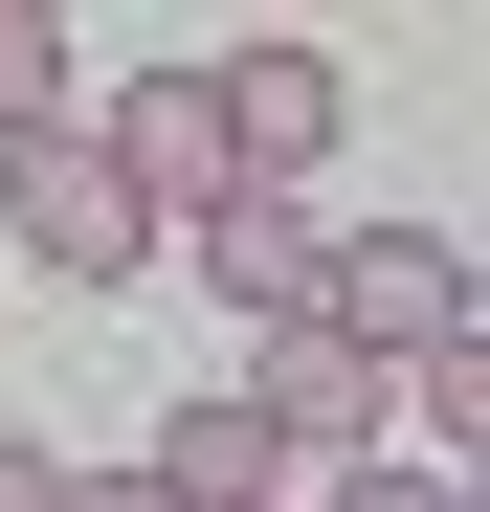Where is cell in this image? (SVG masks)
Returning a JSON list of instances; mask_svg holds the SVG:
<instances>
[{
	"instance_id": "obj_5",
	"label": "cell",
	"mask_w": 490,
	"mask_h": 512,
	"mask_svg": "<svg viewBox=\"0 0 490 512\" xmlns=\"http://www.w3.org/2000/svg\"><path fill=\"white\" fill-rule=\"evenodd\" d=\"M156 490H179V512H290V423H268V401H223V379H201L179 423H156Z\"/></svg>"
},
{
	"instance_id": "obj_8",
	"label": "cell",
	"mask_w": 490,
	"mask_h": 512,
	"mask_svg": "<svg viewBox=\"0 0 490 512\" xmlns=\"http://www.w3.org/2000/svg\"><path fill=\"white\" fill-rule=\"evenodd\" d=\"M312 512H468V468H401V446H357V468H312Z\"/></svg>"
},
{
	"instance_id": "obj_1",
	"label": "cell",
	"mask_w": 490,
	"mask_h": 512,
	"mask_svg": "<svg viewBox=\"0 0 490 512\" xmlns=\"http://www.w3.org/2000/svg\"><path fill=\"white\" fill-rule=\"evenodd\" d=\"M312 334H335L357 379L468 357V268H446V223H357V245H312Z\"/></svg>"
},
{
	"instance_id": "obj_7",
	"label": "cell",
	"mask_w": 490,
	"mask_h": 512,
	"mask_svg": "<svg viewBox=\"0 0 490 512\" xmlns=\"http://www.w3.org/2000/svg\"><path fill=\"white\" fill-rule=\"evenodd\" d=\"M23 134H67V23L0 0V156H23Z\"/></svg>"
},
{
	"instance_id": "obj_3",
	"label": "cell",
	"mask_w": 490,
	"mask_h": 512,
	"mask_svg": "<svg viewBox=\"0 0 490 512\" xmlns=\"http://www.w3.org/2000/svg\"><path fill=\"white\" fill-rule=\"evenodd\" d=\"M201 112H223V179H245V201H290L312 156H335V112H357V90H335L312 45H223V67H201Z\"/></svg>"
},
{
	"instance_id": "obj_4",
	"label": "cell",
	"mask_w": 490,
	"mask_h": 512,
	"mask_svg": "<svg viewBox=\"0 0 490 512\" xmlns=\"http://www.w3.org/2000/svg\"><path fill=\"white\" fill-rule=\"evenodd\" d=\"M90 156H112V179H134L156 223H201V201H245V179H223V112H201V67H156V90H112V134H90Z\"/></svg>"
},
{
	"instance_id": "obj_2",
	"label": "cell",
	"mask_w": 490,
	"mask_h": 512,
	"mask_svg": "<svg viewBox=\"0 0 490 512\" xmlns=\"http://www.w3.org/2000/svg\"><path fill=\"white\" fill-rule=\"evenodd\" d=\"M0 223H23V268H67V290H112V268H156V201H134L112 156H90V112L0 156Z\"/></svg>"
},
{
	"instance_id": "obj_9",
	"label": "cell",
	"mask_w": 490,
	"mask_h": 512,
	"mask_svg": "<svg viewBox=\"0 0 490 512\" xmlns=\"http://www.w3.org/2000/svg\"><path fill=\"white\" fill-rule=\"evenodd\" d=\"M67 512H179V490H156V468H67Z\"/></svg>"
},
{
	"instance_id": "obj_6",
	"label": "cell",
	"mask_w": 490,
	"mask_h": 512,
	"mask_svg": "<svg viewBox=\"0 0 490 512\" xmlns=\"http://www.w3.org/2000/svg\"><path fill=\"white\" fill-rule=\"evenodd\" d=\"M179 245H201V290H223L245 334H290V312H312V201H201Z\"/></svg>"
},
{
	"instance_id": "obj_10",
	"label": "cell",
	"mask_w": 490,
	"mask_h": 512,
	"mask_svg": "<svg viewBox=\"0 0 490 512\" xmlns=\"http://www.w3.org/2000/svg\"><path fill=\"white\" fill-rule=\"evenodd\" d=\"M0 512H67V468H45V446H0Z\"/></svg>"
}]
</instances>
